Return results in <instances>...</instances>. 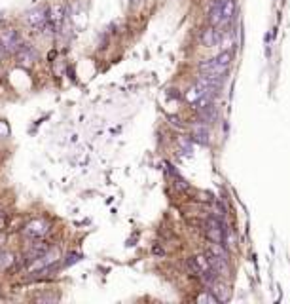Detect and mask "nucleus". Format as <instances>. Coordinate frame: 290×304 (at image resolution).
<instances>
[{"mask_svg": "<svg viewBox=\"0 0 290 304\" xmlns=\"http://www.w3.org/2000/svg\"><path fill=\"white\" fill-rule=\"evenodd\" d=\"M231 59H233V53L230 50H224L218 55H214L211 59H205L199 63V74H209V76H226L228 70L231 67Z\"/></svg>", "mask_w": 290, "mask_h": 304, "instance_id": "f257e3e1", "label": "nucleus"}, {"mask_svg": "<svg viewBox=\"0 0 290 304\" xmlns=\"http://www.w3.org/2000/svg\"><path fill=\"white\" fill-rule=\"evenodd\" d=\"M21 48V38L16 29H2L0 31V50L6 53H17Z\"/></svg>", "mask_w": 290, "mask_h": 304, "instance_id": "f03ea898", "label": "nucleus"}, {"mask_svg": "<svg viewBox=\"0 0 290 304\" xmlns=\"http://www.w3.org/2000/svg\"><path fill=\"white\" fill-rule=\"evenodd\" d=\"M27 23L34 29H44V27L50 23V8L40 6V8H34L27 14Z\"/></svg>", "mask_w": 290, "mask_h": 304, "instance_id": "7ed1b4c3", "label": "nucleus"}, {"mask_svg": "<svg viewBox=\"0 0 290 304\" xmlns=\"http://www.w3.org/2000/svg\"><path fill=\"white\" fill-rule=\"evenodd\" d=\"M23 232H25V236L31 238V240H40V238H44V236L50 232V225H48L44 219H34V221H31V223L25 226Z\"/></svg>", "mask_w": 290, "mask_h": 304, "instance_id": "20e7f679", "label": "nucleus"}, {"mask_svg": "<svg viewBox=\"0 0 290 304\" xmlns=\"http://www.w3.org/2000/svg\"><path fill=\"white\" fill-rule=\"evenodd\" d=\"M222 29L224 27H207L201 31V35H199V42L201 46L205 48H214V46H218L220 44V38H222Z\"/></svg>", "mask_w": 290, "mask_h": 304, "instance_id": "39448f33", "label": "nucleus"}, {"mask_svg": "<svg viewBox=\"0 0 290 304\" xmlns=\"http://www.w3.org/2000/svg\"><path fill=\"white\" fill-rule=\"evenodd\" d=\"M188 268L192 270L196 276H203L207 272H211L213 266H211V261H209V257L207 255H196V257H190L188 259Z\"/></svg>", "mask_w": 290, "mask_h": 304, "instance_id": "423d86ee", "label": "nucleus"}, {"mask_svg": "<svg viewBox=\"0 0 290 304\" xmlns=\"http://www.w3.org/2000/svg\"><path fill=\"white\" fill-rule=\"evenodd\" d=\"M16 57L21 67H31L34 61L38 59V52L34 50L33 46H29V44H21V48L17 50Z\"/></svg>", "mask_w": 290, "mask_h": 304, "instance_id": "0eeeda50", "label": "nucleus"}, {"mask_svg": "<svg viewBox=\"0 0 290 304\" xmlns=\"http://www.w3.org/2000/svg\"><path fill=\"white\" fill-rule=\"evenodd\" d=\"M63 21H65V6L61 2H57L50 8V25L53 29H59L63 25Z\"/></svg>", "mask_w": 290, "mask_h": 304, "instance_id": "6e6552de", "label": "nucleus"}, {"mask_svg": "<svg viewBox=\"0 0 290 304\" xmlns=\"http://www.w3.org/2000/svg\"><path fill=\"white\" fill-rule=\"evenodd\" d=\"M192 139L199 141L201 145H207V143H209V130H207V124H197V126H194Z\"/></svg>", "mask_w": 290, "mask_h": 304, "instance_id": "1a4fd4ad", "label": "nucleus"}, {"mask_svg": "<svg viewBox=\"0 0 290 304\" xmlns=\"http://www.w3.org/2000/svg\"><path fill=\"white\" fill-rule=\"evenodd\" d=\"M14 264V257L10 255V253H4L0 251V270H6L8 266Z\"/></svg>", "mask_w": 290, "mask_h": 304, "instance_id": "9d476101", "label": "nucleus"}, {"mask_svg": "<svg viewBox=\"0 0 290 304\" xmlns=\"http://www.w3.org/2000/svg\"><path fill=\"white\" fill-rule=\"evenodd\" d=\"M197 302H218V298L214 296V293H203L197 296Z\"/></svg>", "mask_w": 290, "mask_h": 304, "instance_id": "9b49d317", "label": "nucleus"}, {"mask_svg": "<svg viewBox=\"0 0 290 304\" xmlns=\"http://www.w3.org/2000/svg\"><path fill=\"white\" fill-rule=\"evenodd\" d=\"M80 261V255H76V253H70L68 255V259L65 261V266H70V264H74V262Z\"/></svg>", "mask_w": 290, "mask_h": 304, "instance_id": "f8f14e48", "label": "nucleus"}]
</instances>
